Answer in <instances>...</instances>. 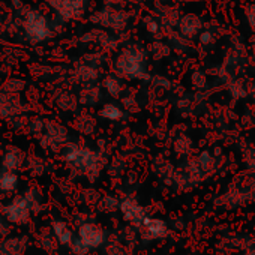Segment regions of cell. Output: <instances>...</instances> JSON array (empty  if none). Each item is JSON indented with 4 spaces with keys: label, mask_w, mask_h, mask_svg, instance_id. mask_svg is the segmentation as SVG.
Listing matches in <instances>:
<instances>
[{
    "label": "cell",
    "mask_w": 255,
    "mask_h": 255,
    "mask_svg": "<svg viewBox=\"0 0 255 255\" xmlns=\"http://www.w3.org/2000/svg\"><path fill=\"white\" fill-rule=\"evenodd\" d=\"M35 242L41 246V249H44L45 252L48 254H57V242L54 239V236L51 234L50 228H42L38 234H36V239Z\"/></svg>",
    "instance_id": "obj_18"
},
{
    "label": "cell",
    "mask_w": 255,
    "mask_h": 255,
    "mask_svg": "<svg viewBox=\"0 0 255 255\" xmlns=\"http://www.w3.org/2000/svg\"><path fill=\"white\" fill-rule=\"evenodd\" d=\"M74 128L75 131L84 137H90L96 132L98 129V120L95 116H92L90 113H81L75 117L74 120Z\"/></svg>",
    "instance_id": "obj_14"
},
{
    "label": "cell",
    "mask_w": 255,
    "mask_h": 255,
    "mask_svg": "<svg viewBox=\"0 0 255 255\" xmlns=\"http://www.w3.org/2000/svg\"><path fill=\"white\" fill-rule=\"evenodd\" d=\"M21 194L27 200L33 215H38L42 210H45V195L38 185H32V186L26 188Z\"/></svg>",
    "instance_id": "obj_13"
},
{
    "label": "cell",
    "mask_w": 255,
    "mask_h": 255,
    "mask_svg": "<svg viewBox=\"0 0 255 255\" xmlns=\"http://www.w3.org/2000/svg\"><path fill=\"white\" fill-rule=\"evenodd\" d=\"M50 231L51 234L54 236L56 242L59 246H65L68 248V245L72 242V239L75 237V231L74 228L62 218H57V219H53L51 224H50Z\"/></svg>",
    "instance_id": "obj_12"
},
{
    "label": "cell",
    "mask_w": 255,
    "mask_h": 255,
    "mask_svg": "<svg viewBox=\"0 0 255 255\" xmlns=\"http://www.w3.org/2000/svg\"><path fill=\"white\" fill-rule=\"evenodd\" d=\"M26 32L29 35V38L35 42H39V41H44L50 30H48V26H47V21L45 18L39 14V12H30L27 15V20H26Z\"/></svg>",
    "instance_id": "obj_11"
},
{
    "label": "cell",
    "mask_w": 255,
    "mask_h": 255,
    "mask_svg": "<svg viewBox=\"0 0 255 255\" xmlns=\"http://www.w3.org/2000/svg\"><path fill=\"white\" fill-rule=\"evenodd\" d=\"M116 68L120 72V75L134 78V80H141L146 78V71H144V60L143 56L135 51V50H126L123 51L117 60H116Z\"/></svg>",
    "instance_id": "obj_4"
},
{
    "label": "cell",
    "mask_w": 255,
    "mask_h": 255,
    "mask_svg": "<svg viewBox=\"0 0 255 255\" xmlns=\"http://www.w3.org/2000/svg\"><path fill=\"white\" fill-rule=\"evenodd\" d=\"M56 107L63 113H75L78 107V98L69 92H62L56 99Z\"/></svg>",
    "instance_id": "obj_20"
},
{
    "label": "cell",
    "mask_w": 255,
    "mask_h": 255,
    "mask_svg": "<svg viewBox=\"0 0 255 255\" xmlns=\"http://www.w3.org/2000/svg\"><path fill=\"white\" fill-rule=\"evenodd\" d=\"M78 80L83 81V83H89V81H93L96 78V72L92 69V68H81L77 74Z\"/></svg>",
    "instance_id": "obj_27"
},
{
    "label": "cell",
    "mask_w": 255,
    "mask_h": 255,
    "mask_svg": "<svg viewBox=\"0 0 255 255\" xmlns=\"http://www.w3.org/2000/svg\"><path fill=\"white\" fill-rule=\"evenodd\" d=\"M27 153L18 146H8L0 155V168L3 171L18 173L26 168Z\"/></svg>",
    "instance_id": "obj_8"
},
{
    "label": "cell",
    "mask_w": 255,
    "mask_h": 255,
    "mask_svg": "<svg viewBox=\"0 0 255 255\" xmlns=\"http://www.w3.org/2000/svg\"><path fill=\"white\" fill-rule=\"evenodd\" d=\"M201 41H203L204 44H207V42L210 41V35H209V33H204V35L201 36Z\"/></svg>",
    "instance_id": "obj_29"
},
{
    "label": "cell",
    "mask_w": 255,
    "mask_h": 255,
    "mask_svg": "<svg viewBox=\"0 0 255 255\" xmlns=\"http://www.w3.org/2000/svg\"><path fill=\"white\" fill-rule=\"evenodd\" d=\"M138 237L141 242H156V240H164L170 234V225L155 216H147L141 225L137 228Z\"/></svg>",
    "instance_id": "obj_6"
},
{
    "label": "cell",
    "mask_w": 255,
    "mask_h": 255,
    "mask_svg": "<svg viewBox=\"0 0 255 255\" xmlns=\"http://www.w3.org/2000/svg\"><path fill=\"white\" fill-rule=\"evenodd\" d=\"M20 188V174L0 170V194L14 195Z\"/></svg>",
    "instance_id": "obj_15"
},
{
    "label": "cell",
    "mask_w": 255,
    "mask_h": 255,
    "mask_svg": "<svg viewBox=\"0 0 255 255\" xmlns=\"http://www.w3.org/2000/svg\"><path fill=\"white\" fill-rule=\"evenodd\" d=\"M104 255H132L126 246H123V243L120 240H111L108 239L107 245H105V254Z\"/></svg>",
    "instance_id": "obj_25"
},
{
    "label": "cell",
    "mask_w": 255,
    "mask_h": 255,
    "mask_svg": "<svg viewBox=\"0 0 255 255\" xmlns=\"http://www.w3.org/2000/svg\"><path fill=\"white\" fill-rule=\"evenodd\" d=\"M8 234H11V225L5 221V218L2 215H0V240L6 237Z\"/></svg>",
    "instance_id": "obj_28"
},
{
    "label": "cell",
    "mask_w": 255,
    "mask_h": 255,
    "mask_svg": "<svg viewBox=\"0 0 255 255\" xmlns=\"http://www.w3.org/2000/svg\"><path fill=\"white\" fill-rule=\"evenodd\" d=\"M119 213L128 225L135 227V228H138L141 222L149 216L146 206H143L135 197H131V195L120 198Z\"/></svg>",
    "instance_id": "obj_5"
},
{
    "label": "cell",
    "mask_w": 255,
    "mask_h": 255,
    "mask_svg": "<svg viewBox=\"0 0 255 255\" xmlns=\"http://www.w3.org/2000/svg\"><path fill=\"white\" fill-rule=\"evenodd\" d=\"M60 155L63 162L69 168L75 170L77 173L86 176L90 180H95L101 174L105 165L102 152L93 150L90 147L72 141H69L66 146L62 147Z\"/></svg>",
    "instance_id": "obj_1"
},
{
    "label": "cell",
    "mask_w": 255,
    "mask_h": 255,
    "mask_svg": "<svg viewBox=\"0 0 255 255\" xmlns=\"http://www.w3.org/2000/svg\"><path fill=\"white\" fill-rule=\"evenodd\" d=\"M68 249H69V252H71V255H90V249L75 236L74 239H72V242L68 245Z\"/></svg>",
    "instance_id": "obj_26"
},
{
    "label": "cell",
    "mask_w": 255,
    "mask_h": 255,
    "mask_svg": "<svg viewBox=\"0 0 255 255\" xmlns=\"http://www.w3.org/2000/svg\"><path fill=\"white\" fill-rule=\"evenodd\" d=\"M104 89L105 92L113 96V98H120L122 96V92H123V84L122 81L114 77V75H108L105 80H104Z\"/></svg>",
    "instance_id": "obj_24"
},
{
    "label": "cell",
    "mask_w": 255,
    "mask_h": 255,
    "mask_svg": "<svg viewBox=\"0 0 255 255\" xmlns=\"http://www.w3.org/2000/svg\"><path fill=\"white\" fill-rule=\"evenodd\" d=\"M26 168L29 170V173L35 177H41L48 171V162L44 156L39 155H30L27 156L26 161Z\"/></svg>",
    "instance_id": "obj_17"
},
{
    "label": "cell",
    "mask_w": 255,
    "mask_h": 255,
    "mask_svg": "<svg viewBox=\"0 0 255 255\" xmlns=\"http://www.w3.org/2000/svg\"><path fill=\"white\" fill-rule=\"evenodd\" d=\"M24 111H26V105L23 104L18 95L0 92V119L12 120L15 117L23 116Z\"/></svg>",
    "instance_id": "obj_9"
},
{
    "label": "cell",
    "mask_w": 255,
    "mask_h": 255,
    "mask_svg": "<svg viewBox=\"0 0 255 255\" xmlns=\"http://www.w3.org/2000/svg\"><path fill=\"white\" fill-rule=\"evenodd\" d=\"M90 251L101 249L108 242V233L107 230L96 221H84L78 224L77 234H75Z\"/></svg>",
    "instance_id": "obj_3"
},
{
    "label": "cell",
    "mask_w": 255,
    "mask_h": 255,
    "mask_svg": "<svg viewBox=\"0 0 255 255\" xmlns=\"http://www.w3.org/2000/svg\"><path fill=\"white\" fill-rule=\"evenodd\" d=\"M0 215L5 218V221L9 225H15V227L29 225L33 216L32 209L23 194L14 195L11 200L0 206Z\"/></svg>",
    "instance_id": "obj_2"
},
{
    "label": "cell",
    "mask_w": 255,
    "mask_h": 255,
    "mask_svg": "<svg viewBox=\"0 0 255 255\" xmlns=\"http://www.w3.org/2000/svg\"><path fill=\"white\" fill-rule=\"evenodd\" d=\"M32 239L24 233H11L0 240V255H26L30 249Z\"/></svg>",
    "instance_id": "obj_7"
},
{
    "label": "cell",
    "mask_w": 255,
    "mask_h": 255,
    "mask_svg": "<svg viewBox=\"0 0 255 255\" xmlns=\"http://www.w3.org/2000/svg\"><path fill=\"white\" fill-rule=\"evenodd\" d=\"M99 117L107 120V122L116 123V122H120V120L125 119V110L120 105L114 104V102H107V104H104L101 107Z\"/></svg>",
    "instance_id": "obj_16"
},
{
    "label": "cell",
    "mask_w": 255,
    "mask_h": 255,
    "mask_svg": "<svg viewBox=\"0 0 255 255\" xmlns=\"http://www.w3.org/2000/svg\"><path fill=\"white\" fill-rule=\"evenodd\" d=\"M119 204H120V198L119 197L111 195V194H105V195L99 197V200L96 201L95 206H96L98 212L110 215V213L119 212Z\"/></svg>",
    "instance_id": "obj_19"
},
{
    "label": "cell",
    "mask_w": 255,
    "mask_h": 255,
    "mask_svg": "<svg viewBox=\"0 0 255 255\" xmlns=\"http://www.w3.org/2000/svg\"><path fill=\"white\" fill-rule=\"evenodd\" d=\"M63 15L71 17L74 15L83 5V0H57V2L53 3Z\"/></svg>",
    "instance_id": "obj_21"
},
{
    "label": "cell",
    "mask_w": 255,
    "mask_h": 255,
    "mask_svg": "<svg viewBox=\"0 0 255 255\" xmlns=\"http://www.w3.org/2000/svg\"><path fill=\"white\" fill-rule=\"evenodd\" d=\"M26 129L29 131V134L35 138H39L44 134L45 129V119L41 116H33L30 119H27V125Z\"/></svg>",
    "instance_id": "obj_22"
},
{
    "label": "cell",
    "mask_w": 255,
    "mask_h": 255,
    "mask_svg": "<svg viewBox=\"0 0 255 255\" xmlns=\"http://www.w3.org/2000/svg\"><path fill=\"white\" fill-rule=\"evenodd\" d=\"M99 101H101V92L99 89H93V87H86L78 98V104L86 105V107L96 105Z\"/></svg>",
    "instance_id": "obj_23"
},
{
    "label": "cell",
    "mask_w": 255,
    "mask_h": 255,
    "mask_svg": "<svg viewBox=\"0 0 255 255\" xmlns=\"http://www.w3.org/2000/svg\"><path fill=\"white\" fill-rule=\"evenodd\" d=\"M42 135L47 137L50 141H53L60 149L71 141L69 129L62 122H59L56 119H45V129H44Z\"/></svg>",
    "instance_id": "obj_10"
}]
</instances>
